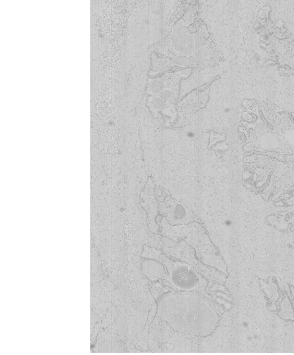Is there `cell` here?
Listing matches in <instances>:
<instances>
[{"instance_id":"9","label":"cell","mask_w":294,"mask_h":355,"mask_svg":"<svg viewBox=\"0 0 294 355\" xmlns=\"http://www.w3.org/2000/svg\"><path fill=\"white\" fill-rule=\"evenodd\" d=\"M151 104L153 108L155 109L163 110L166 107V104L158 97H155L152 99Z\"/></svg>"},{"instance_id":"12","label":"cell","mask_w":294,"mask_h":355,"mask_svg":"<svg viewBox=\"0 0 294 355\" xmlns=\"http://www.w3.org/2000/svg\"><path fill=\"white\" fill-rule=\"evenodd\" d=\"M243 327L245 328H247L248 327V323L246 321L243 322Z\"/></svg>"},{"instance_id":"3","label":"cell","mask_w":294,"mask_h":355,"mask_svg":"<svg viewBox=\"0 0 294 355\" xmlns=\"http://www.w3.org/2000/svg\"><path fill=\"white\" fill-rule=\"evenodd\" d=\"M162 233L175 241L182 239L191 246L196 256L206 265L215 268L225 274L227 266L217 248L213 244L204 229L198 224L172 226L162 221Z\"/></svg>"},{"instance_id":"5","label":"cell","mask_w":294,"mask_h":355,"mask_svg":"<svg viewBox=\"0 0 294 355\" xmlns=\"http://www.w3.org/2000/svg\"><path fill=\"white\" fill-rule=\"evenodd\" d=\"M142 274L153 282L164 280L167 276V271L163 264L158 260L146 259L141 265Z\"/></svg>"},{"instance_id":"10","label":"cell","mask_w":294,"mask_h":355,"mask_svg":"<svg viewBox=\"0 0 294 355\" xmlns=\"http://www.w3.org/2000/svg\"><path fill=\"white\" fill-rule=\"evenodd\" d=\"M246 340H247L248 341H252L253 340V336H251V335H249V336H248L246 337Z\"/></svg>"},{"instance_id":"6","label":"cell","mask_w":294,"mask_h":355,"mask_svg":"<svg viewBox=\"0 0 294 355\" xmlns=\"http://www.w3.org/2000/svg\"><path fill=\"white\" fill-rule=\"evenodd\" d=\"M172 43L175 49L184 55L191 54L195 43L194 38L189 35L185 29L180 28L175 29Z\"/></svg>"},{"instance_id":"2","label":"cell","mask_w":294,"mask_h":355,"mask_svg":"<svg viewBox=\"0 0 294 355\" xmlns=\"http://www.w3.org/2000/svg\"><path fill=\"white\" fill-rule=\"evenodd\" d=\"M142 256L156 260L163 264L167 276L164 280L160 282L165 287L178 291L199 292L212 300L206 291L208 280L190 265L171 259L161 250L148 246H143Z\"/></svg>"},{"instance_id":"7","label":"cell","mask_w":294,"mask_h":355,"mask_svg":"<svg viewBox=\"0 0 294 355\" xmlns=\"http://www.w3.org/2000/svg\"><path fill=\"white\" fill-rule=\"evenodd\" d=\"M149 90L151 93L158 95L165 88V83L162 79H155L149 82Z\"/></svg>"},{"instance_id":"4","label":"cell","mask_w":294,"mask_h":355,"mask_svg":"<svg viewBox=\"0 0 294 355\" xmlns=\"http://www.w3.org/2000/svg\"><path fill=\"white\" fill-rule=\"evenodd\" d=\"M158 248L169 258L190 265L207 280L223 283L226 279V274L202 262L196 256L195 250L183 240L175 241L164 236Z\"/></svg>"},{"instance_id":"8","label":"cell","mask_w":294,"mask_h":355,"mask_svg":"<svg viewBox=\"0 0 294 355\" xmlns=\"http://www.w3.org/2000/svg\"><path fill=\"white\" fill-rule=\"evenodd\" d=\"M169 288H165L163 287V286H162V283L160 281H158L156 282L155 284H153L152 289H151V293L152 294L153 296H154V298L156 300H158L159 297H160L161 296L164 295V294L169 293V291H170L169 290Z\"/></svg>"},{"instance_id":"11","label":"cell","mask_w":294,"mask_h":355,"mask_svg":"<svg viewBox=\"0 0 294 355\" xmlns=\"http://www.w3.org/2000/svg\"><path fill=\"white\" fill-rule=\"evenodd\" d=\"M253 339H254V340H258V339H259V336H258V335H257V334H254V335H253Z\"/></svg>"},{"instance_id":"1","label":"cell","mask_w":294,"mask_h":355,"mask_svg":"<svg viewBox=\"0 0 294 355\" xmlns=\"http://www.w3.org/2000/svg\"><path fill=\"white\" fill-rule=\"evenodd\" d=\"M157 301V317L179 332L206 337L217 329L221 320L218 306L199 292L172 290Z\"/></svg>"}]
</instances>
